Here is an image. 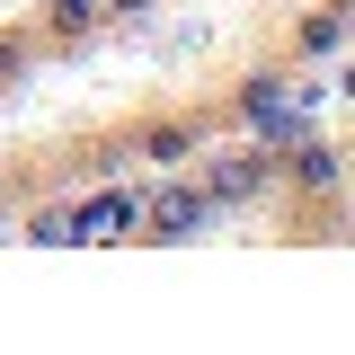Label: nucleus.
Masks as SVG:
<instances>
[{"mask_svg":"<svg viewBox=\"0 0 355 355\" xmlns=\"http://www.w3.org/2000/svg\"><path fill=\"white\" fill-rule=\"evenodd\" d=\"M133 222H142V196H89V205H71V240H116Z\"/></svg>","mask_w":355,"mask_h":355,"instance_id":"obj_3","label":"nucleus"},{"mask_svg":"<svg viewBox=\"0 0 355 355\" xmlns=\"http://www.w3.org/2000/svg\"><path fill=\"white\" fill-rule=\"evenodd\" d=\"M266 151H231V160H214V178H205V205L214 214H240V205H258L266 196Z\"/></svg>","mask_w":355,"mask_h":355,"instance_id":"obj_1","label":"nucleus"},{"mask_svg":"<svg viewBox=\"0 0 355 355\" xmlns=\"http://www.w3.org/2000/svg\"><path fill=\"white\" fill-rule=\"evenodd\" d=\"M89 9H98V0H53V18H62L71 36H80V27H89Z\"/></svg>","mask_w":355,"mask_h":355,"instance_id":"obj_8","label":"nucleus"},{"mask_svg":"<svg viewBox=\"0 0 355 355\" xmlns=\"http://www.w3.org/2000/svg\"><path fill=\"white\" fill-rule=\"evenodd\" d=\"M142 151H151V160H187V151H196V125H151Z\"/></svg>","mask_w":355,"mask_h":355,"instance_id":"obj_6","label":"nucleus"},{"mask_svg":"<svg viewBox=\"0 0 355 355\" xmlns=\"http://www.w3.org/2000/svg\"><path fill=\"white\" fill-rule=\"evenodd\" d=\"M27 240H36V249H62V240H71V214H62V205L27 214Z\"/></svg>","mask_w":355,"mask_h":355,"instance_id":"obj_7","label":"nucleus"},{"mask_svg":"<svg viewBox=\"0 0 355 355\" xmlns=\"http://www.w3.org/2000/svg\"><path fill=\"white\" fill-rule=\"evenodd\" d=\"M302 62H329V53H338V44H347V9H320V18H302Z\"/></svg>","mask_w":355,"mask_h":355,"instance_id":"obj_4","label":"nucleus"},{"mask_svg":"<svg viewBox=\"0 0 355 355\" xmlns=\"http://www.w3.org/2000/svg\"><path fill=\"white\" fill-rule=\"evenodd\" d=\"M107 9H116V18H133V9H142V0H107Z\"/></svg>","mask_w":355,"mask_h":355,"instance_id":"obj_10","label":"nucleus"},{"mask_svg":"<svg viewBox=\"0 0 355 355\" xmlns=\"http://www.w3.org/2000/svg\"><path fill=\"white\" fill-rule=\"evenodd\" d=\"M338 169H347V160H338L329 142H302V160H293V178H302L311 196H320V187H338Z\"/></svg>","mask_w":355,"mask_h":355,"instance_id":"obj_5","label":"nucleus"},{"mask_svg":"<svg viewBox=\"0 0 355 355\" xmlns=\"http://www.w3.org/2000/svg\"><path fill=\"white\" fill-rule=\"evenodd\" d=\"M18 62H27V44H0V80H9V71H18Z\"/></svg>","mask_w":355,"mask_h":355,"instance_id":"obj_9","label":"nucleus"},{"mask_svg":"<svg viewBox=\"0 0 355 355\" xmlns=\"http://www.w3.org/2000/svg\"><path fill=\"white\" fill-rule=\"evenodd\" d=\"M205 222H214L205 187H160V196H151V231H160V240H187V231H205Z\"/></svg>","mask_w":355,"mask_h":355,"instance_id":"obj_2","label":"nucleus"}]
</instances>
